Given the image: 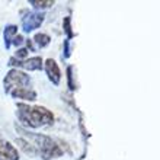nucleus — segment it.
Returning a JSON list of instances; mask_svg holds the SVG:
<instances>
[{
  "mask_svg": "<svg viewBox=\"0 0 160 160\" xmlns=\"http://www.w3.org/2000/svg\"><path fill=\"white\" fill-rule=\"evenodd\" d=\"M28 52H29V50L28 48H19V50L16 51V55H15V58L16 60H25L28 58Z\"/></svg>",
  "mask_w": 160,
  "mask_h": 160,
  "instance_id": "nucleus-14",
  "label": "nucleus"
},
{
  "mask_svg": "<svg viewBox=\"0 0 160 160\" xmlns=\"http://www.w3.org/2000/svg\"><path fill=\"white\" fill-rule=\"evenodd\" d=\"M28 3L35 9V10H38V12H42L44 9H50L52 8L55 4L54 0H29Z\"/></svg>",
  "mask_w": 160,
  "mask_h": 160,
  "instance_id": "nucleus-11",
  "label": "nucleus"
},
{
  "mask_svg": "<svg viewBox=\"0 0 160 160\" xmlns=\"http://www.w3.org/2000/svg\"><path fill=\"white\" fill-rule=\"evenodd\" d=\"M16 144H18V146H19V147H21L25 153H28V154H32V156H37V154H38L37 148H35L34 146L29 143V141H26L25 138H16Z\"/></svg>",
  "mask_w": 160,
  "mask_h": 160,
  "instance_id": "nucleus-12",
  "label": "nucleus"
},
{
  "mask_svg": "<svg viewBox=\"0 0 160 160\" xmlns=\"http://www.w3.org/2000/svg\"><path fill=\"white\" fill-rule=\"evenodd\" d=\"M23 42H25V38H23L22 35H16V37L13 38L12 44H13V45H15V47H21L22 44H23Z\"/></svg>",
  "mask_w": 160,
  "mask_h": 160,
  "instance_id": "nucleus-17",
  "label": "nucleus"
},
{
  "mask_svg": "<svg viewBox=\"0 0 160 160\" xmlns=\"http://www.w3.org/2000/svg\"><path fill=\"white\" fill-rule=\"evenodd\" d=\"M0 160H6V159H3V157H0Z\"/></svg>",
  "mask_w": 160,
  "mask_h": 160,
  "instance_id": "nucleus-18",
  "label": "nucleus"
},
{
  "mask_svg": "<svg viewBox=\"0 0 160 160\" xmlns=\"http://www.w3.org/2000/svg\"><path fill=\"white\" fill-rule=\"evenodd\" d=\"M9 66L13 68H23V70H28V72H38V70H42L44 67V61H42L41 57H29V58L25 60H16L15 57H10L9 58Z\"/></svg>",
  "mask_w": 160,
  "mask_h": 160,
  "instance_id": "nucleus-5",
  "label": "nucleus"
},
{
  "mask_svg": "<svg viewBox=\"0 0 160 160\" xmlns=\"http://www.w3.org/2000/svg\"><path fill=\"white\" fill-rule=\"evenodd\" d=\"M0 157L6 160H19L18 148L3 137H0Z\"/></svg>",
  "mask_w": 160,
  "mask_h": 160,
  "instance_id": "nucleus-7",
  "label": "nucleus"
},
{
  "mask_svg": "<svg viewBox=\"0 0 160 160\" xmlns=\"http://www.w3.org/2000/svg\"><path fill=\"white\" fill-rule=\"evenodd\" d=\"M18 35V25H13V23H9V25L4 26L3 29V41H4V48L9 50L12 47V41L13 38Z\"/></svg>",
  "mask_w": 160,
  "mask_h": 160,
  "instance_id": "nucleus-9",
  "label": "nucleus"
},
{
  "mask_svg": "<svg viewBox=\"0 0 160 160\" xmlns=\"http://www.w3.org/2000/svg\"><path fill=\"white\" fill-rule=\"evenodd\" d=\"M32 41V44H34L37 48H45V47L50 45L51 42V37L47 34H42V32H39V34H35L34 38L31 39ZM34 47V48H35Z\"/></svg>",
  "mask_w": 160,
  "mask_h": 160,
  "instance_id": "nucleus-10",
  "label": "nucleus"
},
{
  "mask_svg": "<svg viewBox=\"0 0 160 160\" xmlns=\"http://www.w3.org/2000/svg\"><path fill=\"white\" fill-rule=\"evenodd\" d=\"M67 77H68V88L70 90H74V82H73V67L72 66H68L67 67Z\"/></svg>",
  "mask_w": 160,
  "mask_h": 160,
  "instance_id": "nucleus-16",
  "label": "nucleus"
},
{
  "mask_svg": "<svg viewBox=\"0 0 160 160\" xmlns=\"http://www.w3.org/2000/svg\"><path fill=\"white\" fill-rule=\"evenodd\" d=\"M45 19V13L44 12H38V10H28L25 13V16H22L21 25H22V31L25 34H31L32 31L38 29L39 26L42 25V22Z\"/></svg>",
  "mask_w": 160,
  "mask_h": 160,
  "instance_id": "nucleus-4",
  "label": "nucleus"
},
{
  "mask_svg": "<svg viewBox=\"0 0 160 160\" xmlns=\"http://www.w3.org/2000/svg\"><path fill=\"white\" fill-rule=\"evenodd\" d=\"M31 83H32V79H31L29 74H26L25 72H22L19 68H10L3 79L4 93L9 95L13 89L31 88Z\"/></svg>",
  "mask_w": 160,
  "mask_h": 160,
  "instance_id": "nucleus-3",
  "label": "nucleus"
},
{
  "mask_svg": "<svg viewBox=\"0 0 160 160\" xmlns=\"http://www.w3.org/2000/svg\"><path fill=\"white\" fill-rule=\"evenodd\" d=\"M72 19H70V16H67V18H64V21H63V29H64V32L67 34V38L66 39H72L73 38V31H72Z\"/></svg>",
  "mask_w": 160,
  "mask_h": 160,
  "instance_id": "nucleus-13",
  "label": "nucleus"
},
{
  "mask_svg": "<svg viewBox=\"0 0 160 160\" xmlns=\"http://www.w3.org/2000/svg\"><path fill=\"white\" fill-rule=\"evenodd\" d=\"M16 131H19L26 141H29L35 148L38 154L42 157V160H51L57 159V157L63 156V148L60 147V144L55 141L54 138H51L50 135L45 134H38V132H29L28 130L22 128L19 125H15Z\"/></svg>",
  "mask_w": 160,
  "mask_h": 160,
  "instance_id": "nucleus-2",
  "label": "nucleus"
},
{
  "mask_svg": "<svg viewBox=\"0 0 160 160\" xmlns=\"http://www.w3.org/2000/svg\"><path fill=\"white\" fill-rule=\"evenodd\" d=\"M44 68H45V73L51 83L54 86H58L60 82H61V72H60V67L58 64L55 63V60L47 58L44 61Z\"/></svg>",
  "mask_w": 160,
  "mask_h": 160,
  "instance_id": "nucleus-6",
  "label": "nucleus"
},
{
  "mask_svg": "<svg viewBox=\"0 0 160 160\" xmlns=\"http://www.w3.org/2000/svg\"><path fill=\"white\" fill-rule=\"evenodd\" d=\"M9 95H10L12 98H15V99H22V101H29V102L37 101V92H35V90H32L31 88L13 89Z\"/></svg>",
  "mask_w": 160,
  "mask_h": 160,
  "instance_id": "nucleus-8",
  "label": "nucleus"
},
{
  "mask_svg": "<svg viewBox=\"0 0 160 160\" xmlns=\"http://www.w3.org/2000/svg\"><path fill=\"white\" fill-rule=\"evenodd\" d=\"M63 57L68 58L72 55V48H70V39H64V45H63Z\"/></svg>",
  "mask_w": 160,
  "mask_h": 160,
  "instance_id": "nucleus-15",
  "label": "nucleus"
},
{
  "mask_svg": "<svg viewBox=\"0 0 160 160\" xmlns=\"http://www.w3.org/2000/svg\"><path fill=\"white\" fill-rule=\"evenodd\" d=\"M16 115L22 125L29 128H41L54 124V114L45 106H29L26 103H18Z\"/></svg>",
  "mask_w": 160,
  "mask_h": 160,
  "instance_id": "nucleus-1",
  "label": "nucleus"
}]
</instances>
